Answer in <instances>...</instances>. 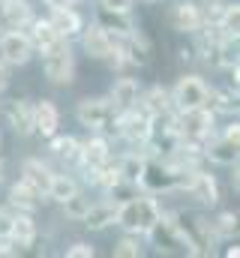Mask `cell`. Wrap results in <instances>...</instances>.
Listing matches in <instances>:
<instances>
[{
    "instance_id": "1",
    "label": "cell",
    "mask_w": 240,
    "mask_h": 258,
    "mask_svg": "<svg viewBox=\"0 0 240 258\" xmlns=\"http://www.w3.org/2000/svg\"><path fill=\"white\" fill-rule=\"evenodd\" d=\"M171 222L177 225V231L183 234V243H186V255L201 258L213 252V243H216V234H213V225L210 219H204L201 213H186V210H177V213H168Z\"/></svg>"
},
{
    "instance_id": "2",
    "label": "cell",
    "mask_w": 240,
    "mask_h": 258,
    "mask_svg": "<svg viewBox=\"0 0 240 258\" xmlns=\"http://www.w3.org/2000/svg\"><path fill=\"white\" fill-rule=\"evenodd\" d=\"M165 210L159 207V201L150 195H135L129 201H123L117 207V225L123 231H132V234H147V228L162 216Z\"/></svg>"
},
{
    "instance_id": "3",
    "label": "cell",
    "mask_w": 240,
    "mask_h": 258,
    "mask_svg": "<svg viewBox=\"0 0 240 258\" xmlns=\"http://www.w3.org/2000/svg\"><path fill=\"white\" fill-rule=\"evenodd\" d=\"M114 132H117L126 144L144 147V144L156 135V120H153L147 111H141L138 105H132V108H126V111H117V117H114Z\"/></svg>"
},
{
    "instance_id": "4",
    "label": "cell",
    "mask_w": 240,
    "mask_h": 258,
    "mask_svg": "<svg viewBox=\"0 0 240 258\" xmlns=\"http://www.w3.org/2000/svg\"><path fill=\"white\" fill-rule=\"evenodd\" d=\"M114 117H117V111H114L108 96H84L75 105V120L84 129H90V132L114 129Z\"/></svg>"
},
{
    "instance_id": "5",
    "label": "cell",
    "mask_w": 240,
    "mask_h": 258,
    "mask_svg": "<svg viewBox=\"0 0 240 258\" xmlns=\"http://www.w3.org/2000/svg\"><path fill=\"white\" fill-rule=\"evenodd\" d=\"M42 72L57 87H69L75 81V54L69 48V39H60L57 45L42 51Z\"/></svg>"
},
{
    "instance_id": "6",
    "label": "cell",
    "mask_w": 240,
    "mask_h": 258,
    "mask_svg": "<svg viewBox=\"0 0 240 258\" xmlns=\"http://www.w3.org/2000/svg\"><path fill=\"white\" fill-rule=\"evenodd\" d=\"M174 123H177L180 138H189V141H198V144H207L213 129H216V114L201 105V108H186L174 114Z\"/></svg>"
},
{
    "instance_id": "7",
    "label": "cell",
    "mask_w": 240,
    "mask_h": 258,
    "mask_svg": "<svg viewBox=\"0 0 240 258\" xmlns=\"http://www.w3.org/2000/svg\"><path fill=\"white\" fill-rule=\"evenodd\" d=\"M171 93V105L177 111H186V108H201L207 105V96H210V87L201 75H180L177 84L168 90Z\"/></svg>"
},
{
    "instance_id": "8",
    "label": "cell",
    "mask_w": 240,
    "mask_h": 258,
    "mask_svg": "<svg viewBox=\"0 0 240 258\" xmlns=\"http://www.w3.org/2000/svg\"><path fill=\"white\" fill-rule=\"evenodd\" d=\"M147 237H150V243L156 246V252H162V255H177V252H186L183 234L177 231V225L171 222V216H168V213H162V216L147 228Z\"/></svg>"
},
{
    "instance_id": "9",
    "label": "cell",
    "mask_w": 240,
    "mask_h": 258,
    "mask_svg": "<svg viewBox=\"0 0 240 258\" xmlns=\"http://www.w3.org/2000/svg\"><path fill=\"white\" fill-rule=\"evenodd\" d=\"M36 54L30 36L24 30H6L0 33V60L6 66H24Z\"/></svg>"
},
{
    "instance_id": "10",
    "label": "cell",
    "mask_w": 240,
    "mask_h": 258,
    "mask_svg": "<svg viewBox=\"0 0 240 258\" xmlns=\"http://www.w3.org/2000/svg\"><path fill=\"white\" fill-rule=\"evenodd\" d=\"M168 24H171L177 33H195L198 27L207 24L204 6H198L195 0H177V3L168 9Z\"/></svg>"
},
{
    "instance_id": "11",
    "label": "cell",
    "mask_w": 240,
    "mask_h": 258,
    "mask_svg": "<svg viewBox=\"0 0 240 258\" xmlns=\"http://www.w3.org/2000/svg\"><path fill=\"white\" fill-rule=\"evenodd\" d=\"M180 192H186L189 198H195L201 207H213V204L219 201V183H216L213 174L195 168V171H189V177H186V183H183Z\"/></svg>"
},
{
    "instance_id": "12",
    "label": "cell",
    "mask_w": 240,
    "mask_h": 258,
    "mask_svg": "<svg viewBox=\"0 0 240 258\" xmlns=\"http://www.w3.org/2000/svg\"><path fill=\"white\" fill-rule=\"evenodd\" d=\"M78 36H81V48H84V54L90 60H105L111 54V48H114V36L99 21H93L90 27H81Z\"/></svg>"
},
{
    "instance_id": "13",
    "label": "cell",
    "mask_w": 240,
    "mask_h": 258,
    "mask_svg": "<svg viewBox=\"0 0 240 258\" xmlns=\"http://www.w3.org/2000/svg\"><path fill=\"white\" fill-rule=\"evenodd\" d=\"M108 159H111L108 141H105L102 135H90L87 141H81V147H78V162H75V165H81L84 171H93V168L105 165Z\"/></svg>"
},
{
    "instance_id": "14",
    "label": "cell",
    "mask_w": 240,
    "mask_h": 258,
    "mask_svg": "<svg viewBox=\"0 0 240 258\" xmlns=\"http://www.w3.org/2000/svg\"><path fill=\"white\" fill-rule=\"evenodd\" d=\"M138 93H141L138 78H132L129 72H120L111 84V90H108V99H111L114 111H126V108L138 105Z\"/></svg>"
},
{
    "instance_id": "15",
    "label": "cell",
    "mask_w": 240,
    "mask_h": 258,
    "mask_svg": "<svg viewBox=\"0 0 240 258\" xmlns=\"http://www.w3.org/2000/svg\"><path fill=\"white\" fill-rule=\"evenodd\" d=\"M138 108L147 111L153 120H159V117H165V114L174 111V105H171V93H168L162 84H153V87H147V90L138 93Z\"/></svg>"
},
{
    "instance_id": "16",
    "label": "cell",
    "mask_w": 240,
    "mask_h": 258,
    "mask_svg": "<svg viewBox=\"0 0 240 258\" xmlns=\"http://www.w3.org/2000/svg\"><path fill=\"white\" fill-rule=\"evenodd\" d=\"M3 114H6V120H9V126H12L15 135H21V138L33 135V102H27V99H9L3 105Z\"/></svg>"
},
{
    "instance_id": "17",
    "label": "cell",
    "mask_w": 240,
    "mask_h": 258,
    "mask_svg": "<svg viewBox=\"0 0 240 258\" xmlns=\"http://www.w3.org/2000/svg\"><path fill=\"white\" fill-rule=\"evenodd\" d=\"M33 132L42 138H51L60 132V111L51 99H39L33 102Z\"/></svg>"
},
{
    "instance_id": "18",
    "label": "cell",
    "mask_w": 240,
    "mask_h": 258,
    "mask_svg": "<svg viewBox=\"0 0 240 258\" xmlns=\"http://www.w3.org/2000/svg\"><path fill=\"white\" fill-rule=\"evenodd\" d=\"M33 21V6L27 0H6L0 3V24L6 30H27Z\"/></svg>"
},
{
    "instance_id": "19",
    "label": "cell",
    "mask_w": 240,
    "mask_h": 258,
    "mask_svg": "<svg viewBox=\"0 0 240 258\" xmlns=\"http://www.w3.org/2000/svg\"><path fill=\"white\" fill-rule=\"evenodd\" d=\"M117 201H90V207H87V213H84V225L90 228V231H105V228H111V225H117Z\"/></svg>"
},
{
    "instance_id": "20",
    "label": "cell",
    "mask_w": 240,
    "mask_h": 258,
    "mask_svg": "<svg viewBox=\"0 0 240 258\" xmlns=\"http://www.w3.org/2000/svg\"><path fill=\"white\" fill-rule=\"evenodd\" d=\"M42 192H36L33 186H27L21 177H18V183H12L9 186V207H15L18 213H36L39 207H42Z\"/></svg>"
},
{
    "instance_id": "21",
    "label": "cell",
    "mask_w": 240,
    "mask_h": 258,
    "mask_svg": "<svg viewBox=\"0 0 240 258\" xmlns=\"http://www.w3.org/2000/svg\"><path fill=\"white\" fill-rule=\"evenodd\" d=\"M51 168L42 162V159H36V156H27L24 162H21V180L27 183V186H33L36 192H48V183H51Z\"/></svg>"
},
{
    "instance_id": "22",
    "label": "cell",
    "mask_w": 240,
    "mask_h": 258,
    "mask_svg": "<svg viewBox=\"0 0 240 258\" xmlns=\"http://www.w3.org/2000/svg\"><path fill=\"white\" fill-rule=\"evenodd\" d=\"M9 240L18 243L21 249H27V246L36 243V222H33V213H12V222H9Z\"/></svg>"
},
{
    "instance_id": "23",
    "label": "cell",
    "mask_w": 240,
    "mask_h": 258,
    "mask_svg": "<svg viewBox=\"0 0 240 258\" xmlns=\"http://www.w3.org/2000/svg\"><path fill=\"white\" fill-rule=\"evenodd\" d=\"M27 27H30V30H27V36H30V42H33V48H36L39 54H42L45 48L57 45L60 39H66V36H60L57 30H54V24H51L48 18H33Z\"/></svg>"
},
{
    "instance_id": "24",
    "label": "cell",
    "mask_w": 240,
    "mask_h": 258,
    "mask_svg": "<svg viewBox=\"0 0 240 258\" xmlns=\"http://www.w3.org/2000/svg\"><path fill=\"white\" fill-rule=\"evenodd\" d=\"M111 36H126V33H132L138 24H135V18H132V12H117V9H105V6H99V18H96Z\"/></svg>"
},
{
    "instance_id": "25",
    "label": "cell",
    "mask_w": 240,
    "mask_h": 258,
    "mask_svg": "<svg viewBox=\"0 0 240 258\" xmlns=\"http://www.w3.org/2000/svg\"><path fill=\"white\" fill-rule=\"evenodd\" d=\"M237 153H240V144L228 141V138H216V141H207L204 144V159H210L213 165L231 168L237 162Z\"/></svg>"
},
{
    "instance_id": "26",
    "label": "cell",
    "mask_w": 240,
    "mask_h": 258,
    "mask_svg": "<svg viewBox=\"0 0 240 258\" xmlns=\"http://www.w3.org/2000/svg\"><path fill=\"white\" fill-rule=\"evenodd\" d=\"M48 21L54 24V30H57L60 36H66V39L78 36L81 27H84V18H81L72 6H57V9H51V18H48Z\"/></svg>"
},
{
    "instance_id": "27",
    "label": "cell",
    "mask_w": 240,
    "mask_h": 258,
    "mask_svg": "<svg viewBox=\"0 0 240 258\" xmlns=\"http://www.w3.org/2000/svg\"><path fill=\"white\" fill-rule=\"evenodd\" d=\"M78 147H81V141L75 138V135H51L48 138V150L57 156L60 162H66V165H75L78 162Z\"/></svg>"
},
{
    "instance_id": "28",
    "label": "cell",
    "mask_w": 240,
    "mask_h": 258,
    "mask_svg": "<svg viewBox=\"0 0 240 258\" xmlns=\"http://www.w3.org/2000/svg\"><path fill=\"white\" fill-rule=\"evenodd\" d=\"M114 165H117V171H120V177H123V180L138 183V180H141V174H144L147 156H144V150H141V153H123Z\"/></svg>"
},
{
    "instance_id": "29",
    "label": "cell",
    "mask_w": 240,
    "mask_h": 258,
    "mask_svg": "<svg viewBox=\"0 0 240 258\" xmlns=\"http://www.w3.org/2000/svg\"><path fill=\"white\" fill-rule=\"evenodd\" d=\"M207 108L216 114V111H222V114H234L237 111V90L234 87H225V90H210V96H207Z\"/></svg>"
},
{
    "instance_id": "30",
    "label": "cell",
    "mask_w": 240,
    "mask_h": 258,
    "mask_svg": "<svg viewBox=\"0 0 240 258\" xmlns=\"http://www.w3.org/2000/svg\"><path fill=\"white\" fill-rule=\"evenodd\" d=\"M60 207H63V216H66V219L81 222V219H84V213H87V207H90V195L78 189V192H72L69 198H63V201H60Z\"/></svg>"
},
{
    "instance_id": "31",
    "label": "cell",
    "mask_w": 240,
    "mask_h": 258,
    "mask_svg": "<svg viewBox=\"0 0 240 258\" xmlns=\"http://www.w3.org/2000/svg\"><path fill=\"white\" fill-rule=\"evenodd\" d=\"M81 186H78V180L75 177H69V174H51V183H48V192L45 198H51V201H63V198H69L72 192H78Z\"/></svg>"
},
{
    "instance_id": "32",
    "label": "cell",
    "mask_w": 240,
    "mask_h": 258,
    "mask_svg": "<svg viewBox=\"0 0 240 258\" xmlns=\"http://www.w3.org/2000/svg\"><path fill=\"white\" fill-rule=\"evenodd\" d=\"M210 225H213V234H216V240H231V237L237 234V213H231V210H222L216 219H210Z\"/></svg>"
},
{
    "instance_id": "33",
    "label": "cell",
    "mask_w": 240,
    "mask_h": 258,
    "mask_svg": "<svg viewBox=\"0 0 240 258\" xmlns=\"http://www.w3.org/2000/svg\"><path fill=\"white\" fill-rule=\"evenodd\" d=\"M213 66H219V69H231V66H237V39H222L219 45H216V51H213Z\"/></svg>"
},
{
    "instance_id": "34",
    "label": "cell",
    "mask_w": 240,
    "mask_h": 258,
    "mask_svg": "<svg viewBox=\"0 0 240 258\" xmlns=\"http://www.w3.org/2000/svg\"><path fill=\"white\" fill-rule=\"evenodd\" d=\"M111 255H114V258H141V243H138V234L126 231L117 243L111 246Z\"/></svg>"
},
{
    "instance_id": "35",
    "label": "cell",
    "mask_w": 240,
    "mask_h": 258,
    "mask_svg": "<svg viewBox=\"0 0 240 258\" xmlns=\"http://www.w3.org/2000/svg\"><path fill=\"white\" fill-rule=\"evenodd\" d=\"M138 189H141L138 183H132V180H123V177H120L117 183L108 189V198H111V201H117V204H123V201L135 198V195H138Z\"/></svg>"
},
{
    "instance_id": "36",
    "label": "cell",
    "mask_w": 240,
    "mask_h": 258,
    "mask_svg": "<svg viewBox=\"0 0 240 258\" xmlns=\"http://www.w3.org/2000/svg\"><path fill=\"white\" fill-rule=\"evenodd\" d=\"M66 258H93L96 255V249L90 246V243H84V240H75L72 246H66V252H63Z\"/></svg>"
},
{
    "instance_id": "37",
    "label": "cell",
    "mask_w": 240,
    "mask_h": 258,
    "mask_svg": "<svg viewBox=\"0 0 240 258\" xmlns=\"http://www.w3.org/2000/svg\"><path fill=\"white\" fill-rule=\"evenodd\" d=\"M24 249L18 246V243H12L9 237H0V258H15V255H21Z\"/></svg>"
},
{
    "instance_id": "38",
    "label": "cell",
    "mask_w": 240,
    "mask_h": 258,
    "mask_svg": "<svg viewBox=\"0 0 240 258\" xmlns=\"http://www.w3.org/2000/svg\"><path fill=\"white\" fill-rule=\"evenodd\" d=\"M105 9H117V12H132V3L135 0H99Z\"/></svg>"
},
{
    "instance_id": "39",
    "label": "cell",
    "mask_w": 240,
    "mask_h": 258,
    "mask_svg": "<svg viewBox=\"0 0 240 258\" xmlns=\"http://www.w3.org/2000/svg\"><path fill=\"white\" fill-rule=\"evenodd\" d=\"M222 138H228V141H234V144H240V123H237V120H231V123L225 126V132H222Z\"/></svg>"
},
{
    "instance_id": "40",
    "label": "cell",
    "mask_w": 240,
    "mask_h": 258,
    "mask_svg": "<svg viewBox=\"0 0 240 258\" xmlns=\"http://www.w3.org/2000/svg\"><path fill=\"white\" fill-rule=\"evenodd\" d=\"M9 222H12V213L0 210V237H9Z\"/></svg>"
},
{
    "instance_id": "41",
    "label": "cell",
    "mask_w": 240,
    "mask_h": 258,
    "mask_svg": "<svg viewBox=\"0 0 240 258\" xmlns=\"http://www.w3.org/2000/svg\"><path fill=\"white\" fill-rule=\"evenodd\" d=\"M180 60H183V63H192V60H195V45H183V48H180Z\"/></svg>"
},
{
    "instance_id": "42",
    "label": "cell",
    "mask_w": 240,
    "mask_h": 258,
    "mask_svg": "<svg viewBox=\"0 0 240 258\" xmlns=\"http://www.w3.org/2000/svg\"><path fill=\"white\" fill-rule=\"evenodd\" d=\"M6 87H9V66L0 60V93H3Z\"/></svg>"
},
{
    "instance_id": "43",
    "label": "cell",
    "mask_w": 240,
    "mask_h": 258,
    "mask_svg": "<svg viewBox=\"0 0 240 258\" xmlns=\"http://www.w3.org/2000/svg\"><path fill=\"white\" fill-rule=\"evenodd\" d=\"M42 3H45L48 9H57V6H72L75 0H42Z\"/></svg>"
},
{
    "instance_id": "44",
    "label": "cell",
    "mask_w": 240,
    "mask_h": 258,
    "mask_svg": "<svg viewBox=\"0 0 240 258\" xmlns=\"http://www.w3.org/2000/svg\"><path fill=\"white\" fill-rule=\"evenodd\" d=\"M225 255H228V258H237L240 249H237V246H228V249H225Z\"/></svg>"
},
{
    "instance_id": "45",
    "label": "cell",
    "mask_w": 240,
    "mask_h": 258,
    "mask_svg": "<svg viewBox=\"0 0 240 258\" xmlns=\"http://www.w3.org/2000/svg\"><path fill=\"white\" fill-rule=\"evenodd\" d=\"M0 183H3V159H0Z\"/></svg>"
},
{
    "instance_id": "46",
    "label": "cell",
    "mask_w": 240,
    "mask_h": 258,
    "mask_svg": "<svg viewBox=\"0 0 240 258\" xmlns=\"http://www.w3.org/2000/svg\"><path fill=\"white\" fill-rule=\"evenodd\" d=\"M204 3H222V0H204Z\"/></svg>"
},
{
    "instance_id": "47",
    "label": "cell",
    "mask_w": 240,
    "mask_h": 258,
    "mask_svg": "<svg viewBox=\"0 0 240 258\" xmlns=\"http://www.w3.org/2000/svg\"><path fill=\"white\" fill-rule=\"evenodd\" d=\"M141 3H156V0H141Z\"/></svg>"
},
{
    "instance_id": "48",
    "label": "cell",
    "mask_w": 240,
    "mask_h": 258,
    "mask_svg": "<svg viewBox=\"0 0 240 258\" xmlns=\"http://www.w3.org/2000/svg\"><path fill=\"white\" fill-rule=\"evenodd\" d=\"M0 3H6V0H0Z\"/></svg>"
},
{
    "instance_id": "49",
    "label": "cell",
    "mask_w": 240,
    "mask_h": 258,
    "mask_svg": "<svg viewBox=\"0 0 240 258\" xmlns=\"http://www.w3.org/2000/svg\"><path fill=\"white\" fill-rule=\"evenodd\" d=\"M0 30H3V24H0Z\"/></svg>"
}]
</instances>
